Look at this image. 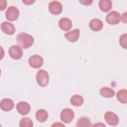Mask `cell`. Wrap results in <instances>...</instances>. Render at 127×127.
I'll return each instance as SVG.
<instances>
[{
  "instance_id": "cell-16",
  "label": "cell",
  "mask_w": 127,
  "mask_h": 127,
  "mask_svg": "<svg viewBox=\"0 0 127 127\" xmlns=\"http://www.w3.org/2000/svg\"><path fill=\"white\" fill-rule=\"evenodd\" d=\"M99 7L103 12H107L112 7V2L110 0H101L99 2Z\"/></svg>"
},
{
  "instance_id": "cell-18",
  "label": "cell",
  "mask_w": 127,
  "mask_h": 127,
  "mask_svg": "<svg viewBox=\"0 0 127 127\" xmlns=\"http://www.w3.org/2000/svg\"><path fill=\"white\" fill-rule=\"evenodd\" d=\"M101 95L105 98H112L114 96L115 92L114 90L109 87H104L100 90Z\"/></svg>"
},
{
  "instance_id": "cell-11",
  "label": "cell",
  "mask_w": 127,
  "mask_h": 127,
  "mask_svg": "<svg viewBox=\"0 0 127 127\" xmlns=\"http://www.w3.org/2000/svg\"><path fill=\"white\" fill-rule=\"evenodd\" d=\"M0 27L2 31L7 35H13L15 32V28L13 24L7 21L2 22Z\"/></svg>"
},
{
  "instance_id": "cell-26",
  "label": "cell",
  "mask_w": 127,
  "mask_h": 127,
  "mask_svg": "<svg viewBox=\"0 0 127 127\" xmlns=\"http://www.w3.org/2000/svg\"><path fill=\"white\" fill-rule=\"evenodd\" d=\"M6 6V1L5 0L4 3H3V0L0 1V10H3L5 9Z\"/></svg>"
},
{
  "instance_id": "cell-21",
  "label": "cell",
  "mask_w": 127,
  "mask_h": 127,
  "mask_svg": "<svg viewBox=\"0 0 127 127\" xmlns=\"http://www.w3.org/2000/svg\"><path fill=\"white\" fill-rule=\"evenodd\" d=\"M91 126V121L90 119L86 117H81L79 118L76 123V126L79 127H90Z\"/></svg>"
},
{
  "instance_id": "cell-25",
  "label": "cell",
  "mask_w": 127,
  "mask_h": 127,
  "mask_svg": "<svg viewBox=\"0 0 127 127\" xmlns=\"http://www.w3.org/2000/svg\"><path fill=\"white\" fill-rule=\"evenodd\" d=\"M35 1L34 0H22V2L26 5H31Z\"/></svg>"
},
{
  "instance_id": "cell-23",
  "label": "cell",
  "mask_w": 127,
  "mask_h": 127,
  "mask_svg": "<svg viewBox=\"0 0 127 127\" xmlns=\"http://www.w3.org/2000/svg\"><path fill=\"white\" fill-rule=\"evenodd\" d=\"M119 42L121 46L124 49L127 48V34L125 33L122 34L119 39Z\"/></svg>"
},
{
  "instance_id": "cell-2",
  "label": "cell",
  "mask_w": 127,
  "mask_h": 127,
  "mask_svg": "<svg viewBox=\"0 0 127 127\" xmlns=\"http://www.w3.org/2000/svg\"><path fill=\"white\" fill-rule=\"evenodd\" d=\"M36 80L37 83L42 87L46 86L49 81V74L44 69L39 70L36 74Z\"/></svg>"
},
{
  "instance_id": "cell-3",
  "label": "cell",
  "mask_w": 127,
  "mask_h": 127,
  "mask_svg": "<svg viewBox=\"0 0 127 127\" xmlns=\"http://www.w3.org/2000/svg\"><path fill=\"white\" fill-rule=\"evenodd\" d=\"M8 54L10 57L15 60L21 59L23 56L22 50L19 46L13 45L8 50Z\"/></svg>"
},
{
  "instance_id": "cell-7",
  "label": "cell",
  "mask_w": 127,
  "mask_h": 127,
  "mask_svg": "<svg viewBox=\"0 0 127 127\" xmlns=\"http://www.w3.org/2000/svg\"><path fill=\"white\" fill-rule=\"evenodd\" d=\"M107 23L111 25L118 24L121 20L120 14L116 11H112L109 13L106 17Z\"/></svg>"
},
{
  "instance_id": "cell-9",
  "label": "cell",
  "mask_w": 127,
  "mask_h": 127,
  "mask_svg": "<svg viewBox=\"0 0 127 127\" xmlns=\"http://www.w3.org/2000/svg\"><path fill=\"white\" fill-rule=\"evenodd\" d=\"M49 10L52 14L58 15L63 10V5L59 1L54 0L50 2L49 4Z\"/></svg>"
},
{
  "instance_id": "cell-22",
  "label": "cell",
  "mask_w": 127,
  "mask_h": 127,
  "mask_svg": "<svg viewBox=\"0 0 127 127\" xmlns=\"http://www.w3.org/2000/svg\"><path fill=\"white\" fill-rule=\"evenodd\" d=\"M19 126L21 127H32L33 126V122L29 118L25 117L20 120Z\"/></svg>"
},
{
  "instance_id": "cell-17",
  "label": "cell",
  "mask_w": 127,
  "mask_h": 127,
  "mask_svg": "<svg viewBox=\"0 0 127 127\" xmlns=\"http://www.w3.org/2000/svg\"><path fill=\"white\" fill-rule=\"evenodd\" d=\"M35 117L39 122L44 123L48 118V113L46 110L41 109L36 112Z\"/></svg>"
},
{
  "instance_id": "cell-8",
  "label": "cell",
  "mask_w": 127,
  "mask_h": 127,
  "mask_svg": "<svg viewBox=\"0 0 127 127\" xmlns=\"http://www.w3.org/2000/svg\"><path fill=\"white\" fill-rule=\"evenodd\" d=\"M104 118L106 123L110 126H117L119 122L118 116L115 113L111 111L106 112Z\"/></svg>"
},
{
  "instance_id": "cell-13",
  "label": "cell",
  "mask_w": 127,
  "mask_h": 127,
  "mask_svg": "<svg viewBox=\"0 0 127 127\" xmlns=\"http://www.w3.org/2000/svg\"><path fill=\"white\" fill-rule=\"evenodd\" d=\"M80 30L78 29H75L71 31L66 33L64 34V36L68 41L74 43L78 40Z\"/></svg>"
},
{
  "instance_id": "cell-24",
  "label": "cell",
  "mask_w": 127,
  "mask_h": 127,
  "mask_svg": "<svg viewBox=\"0 0 127 127\" xmlns=\"http://www.w3.org/2000/svg\"><path fill=\"white\" fill-rule=\"evenodd\" d=\"M93 0H79V2H81L82 4L85 5H89L91 4L93 2Z\"/></svg>"
},
{
  "instance_id": "cell-1",
  "label": "cell",
  "mask_w": 127,
  "mask_h": 127,
  "mask_svg": "<svg viewBox=\"0 0 127 127\" xmlns=\"http://www.w3.org/2000/svg\"><path fill=\"white\" fill-rule=\"evenodd\" d=\"M16 41L20 47L23 49H27L33 44L34 38L31 35L21 32L17 35Z\"/></svg>"
},
{
  "instance_id": "cell-19",
  "label": "cell",
  "mask_w": 127,
  "mask_h": 127,
  "mask_svg": "<svg viewBox=\"0 0 127 127\" xmlns=\"http://www.w3.org/2000/svg\"><path fill=\"white\" fill-rule=\"evenodd\" d=\"M70 103L74 106L79 107L84 102L83 98L79 95H74L71 97L70 100Z\"/></svg>"
},
{
  "instance_id": "cell-4",
  "label": "cell",
  "mask_w": 127,
  "mask_h": 127,
  "mask_svg": "<svg viewBox=\"0 0 127 127\" xmlns=\"http://www.w3.org/2000/svg\"><path fill=\"white\" fill-rule=\"evenodd\" d=\"M44 63L43 58L38 55H33L31 56L28 60V63L30 66L34 68H39L41 67Z\"/></svg>"
},
{
  "instance_id": "cell-6",
  "label": "cell",
  "mask_w": 127,
  "mask_h": 127,
  "mask_svg": "<svg viewBox=\"0 0 127 127\" xmlns=\"http://www.w3.org/2000/svg\"><path fill=\"white\" fill-rule=\"evenodd\" d=\"M19 15L18 9L14 6H9L5 12L6 19L10 21H13L17 19Z\"/></svg>"
},
{
  "instance_id": "cell-28",
  "label": "cell",
  "mask_w": 127,
  "mask_h": 127,
  "mask_svg": "<svg viewBox=\"0 0 127 127\" xmlns=\"http://www.w3.org/2000/svg\"><path fill=\"white\" fill-rule=\"evenodd\" d=\"M52 126H57V127H59V126H64V127L65 126L62 124V123H55L54 124H53L52 125Z\"/></svg>"
},
{
  "instance_id": "cell-15",
  "label": "cell",
  "mask_w": 127,
  "mask_h": 127,
  "mask_svg": "<svg viewBox=\"0 0 127 127\" xmlns=\"http://www.w3.org/2000/svg\"><path fill=\"white\" fill-rule=\"evenodd\" d=\"M89 26L92 30L97 32L102 29L103 23L101 20L97 18H94L90 20Z\"/></svg>"
},
{
  "instance_id": "cell-10",
  "label": "cell",
  "mask_w": 127,
  "mask_h": 127,
  "mask_svg": "<svg viewBox=\"0 0 127 127\" xmlns=\"http://www.w3.org/2000/svg\"><path fill=\"white\" fill-rule=\"evenodd\" d=\"M16 109L20 114L22 115H26L30 112L31 106L27 102L21 101L16 105Z\"/></svg>"
},
{
  "instance_id": "cell-27",
  "label": "cell",
  "mask_w": 127,
  "mask_h": 127,
  "mask_svg": "<svg viewBox=\"0 0 127 127\" xmlns=\"http://www.w3.org/2000/svg\"><path fill=\"white\" fill-rule=\"evenodd\" d=\"M122 21L123 22L126 23H127V12H125L124 13H123L122 16Z\"/></svg>"
},
{
  "instance_id": "cell-20",
  "label": "cell",
  "mask_w": 127,
  "mask_h": 127,
  "mask_svg": "<svg viewBox=\"0 0 127 127\" xmlns=\"http://www.w3.org/2000/svg\"><path fill=\"white\" fill-rule=\"evenodd\" d=\"M118 100L123 104L127 103V91L126 89H121L117 93Z\"/></svg>"
},
{
  "instance_id": "cell-29",
  "label": "cell",
  "mask_w": 127,
  "mask_h": 127,
  "mask_svg": "<svg viewBox=\"0 0 127 127\" xmlns=\"http://www.w3.org/2000/svg\"><path fill=\"white\" fill-rule=\"evenodd\" d=\"M93 126H99V127H105V125H104V124H102L101 123H99H99H97L96 124H94V125H93Z\"/></svg>"
},
{
  "instance_id": "cell-12",
  "label": "cell",
  "mask_w": 127,
  "mask_h": 127,
  "mask_svg": "<svg viewBox=\"0 0 127 127\" xmlns=\"http://www.w3.org/2000/svg\"><path fill=\"white\" fill-rule=\"evenodd\" d=\"M14 102L12 100L9 98H4L1 100L0 107L1 110L5 112H8L11 110L14 107Z\"/></svg>"
},
{
  "instance_id": "cell-14",
  "label": "cell",
  "mask_w": 127,
  "mask_h": 127,
  "mask_svg": "<svg viewBox=\"0 0 127 127\" xmlns=\"http://www.w3.org/2000/svg\"><path fill=\"white\" fill-rule=\"evenodd\" d=\"M72 25V24L71 20L67 17L61 18L59 22L60 28L64 31H69L71 28Z\"/></svg>"
},
{
  "instance_id": "cell-5",
  "label": "cell",
  "mask_w": 127,
  "mask_h": 127,
  "mask_svg": "<svg viewBox=\"0 0 127 127\" xmlns=\"http://www.w3.org/2000/svg\"><path fill=\"white\" fill-rule=\"evenodd\" d=\"M74 117L73 111L69 108H65L62 110L61 113V120L65 124H69Z\"/></svg>"
}]
</instances>
